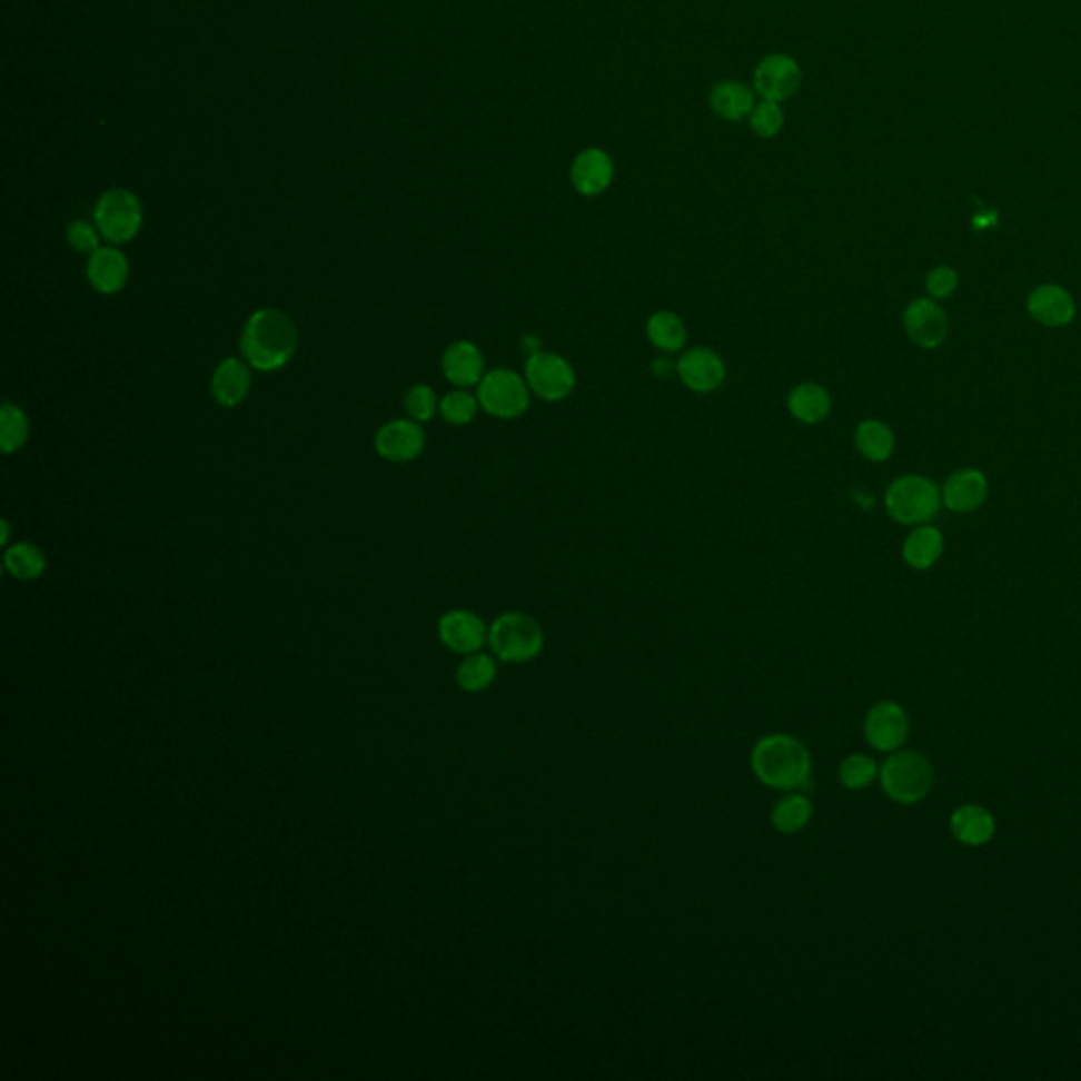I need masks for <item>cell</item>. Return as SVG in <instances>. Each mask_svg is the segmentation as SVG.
Wrapping results in <instances>:
<instances>
[{
  "instance_id": "cell-30",
  "label": "cell",
  "mask_w": 1081,
  "mask_h": 1081,
  "mask_svg": "<svg viewBox=\"0 0 1081 1081\" xmlns=\"http://www.w3.org/2000/svg\"><path fill=\"white\" fill-rule=\"evenodd\" d=\"M497 664L486 653H472L457 670V683L467 693H479L495 683Z\"/></svg>"
},
{
  "instance_id": "cell-17",
  "label": "cell",
  "mask_w": 1081,
  "mask_h": 1081,
  "mask_svg": "<svg viewBox=\"0 0 1081 1081\" xmlns=\"http://www.w3.org/2000/svg\"><path fill=\"white\" fill-rule=\"evenodd\" d=\"M484 355L472 340H455L442 355V373L457 389L478 387L484 370Z\"/></svg>"
},
{
  "instance_id": "cell-35",
  "label": "cell",
  "mask_w": 1081,
  "mask_h": 1081,
  "mask_svg": "<svg viewBox=\"0 0 1081 1081\" xmlns=\"http://www.w3.org/2000/svg\"><path fill=\"white\" fill-rule=\"evenodd\" d=\"M100 237L102 232L98 230L96 225L87 222V220H72L68 227H66V241L70 244V248L79 254H93L96 250H100Z\"/></svg>"
},
{
  "instance_id": "cell-16",
  "label": "cell",
  "mask_w": 1081,
  "mask_h": 1081,
  "mask_svg": "<svg viewBox=\"0 0 1081 1081\" xmlns=\"http://www.w3.org/2000/svg\"><path fill=\"white\" fill-rule=\"evenodd\" d=\"M1027 311L1045 328H1064L1075 317V300L1061 286L1045 284L1029 294Z\"/></svg>"
},
{
  "instance_id": "cell-3",
  "label": "cell",
  "mask_w": 1081,
  "mask_h": 1081,
  "mask_svg": "<svg viewBox=\"0 0 1081 1081\" xmlns=\"http://www.w3.org/2000/svg\"><path fill=\"white\" fill-rule=\"evenodd\" d=\"M488 645L505 664H526L535 659L545 645L539 622L526 613H503L488 627Z\"/></svg>"
},
{
  "instance_id": "cell-15",
  "label": "cell",
  "mask_w": 1081,
  "mask_h": 1081,
  "mask_svg": "<svg viewBox=\"0 0 1081 1081\" xmlns=\"http://www.w3.org/2000/svg\"><path fill=\"white\" fill-rule=\"evenodd\" d=\"M437 634L439 641L450 651L463 655L478 653L488 643V627L482 622V617L465 608L446 613L437 624Z\"/></svg>"
},
{
  "instance_id": "cell-14",
  "label": "cell",
  "mask_w": 1081,
  "mask_h": 1081,
  "mask_svg": "<svg viewBox=\"0 0 1081 1081\" xmlns=\"http://www.w3.org/2000/svg\"><path fill=\"white\" fill-rule=\"evenodd\" d=\"M904 330L921 349H938L949 336V319L934 298H916L904 311Z\"/></svg>"
},
{
  "instance_id": "cell-21",
  "label": "cell",
  "mask_w": 1081,
  "mask_h": 1081,
  "mask_svg": "<svg viewBox=\"0 0 1081 1081\" xmlns=\"http://www.w3.org/2000/svg\"><path fill=\"white\" fill-rule=\"evenodd\" d=\"M87 279L91 288L100 294H117L126 288L129 279V260L126 254L112 246H102L93 251L87 262Z\"/></svg>"
},
{
  "instance_id": "cell-25",
  "label": "cell",
  "mask_w": 1081,
  "mask_h": 1081,
  "mask_svg": "<svg viewBox=\"0 0 1081 1081\" xmlns=\"http://www.w3.org/2000/svg\"><path fill=\"white\" fill-rule=\"evenodd\" d=\"M646 338L648 343L662 351V354H681L685 349L686 333L685 321L678 313L657 311L646 319Z\"/></svg>"
},
{
  "instance_id": "cell-13",
  "label": "cell",
  "mask_w": 1081,
  "mask_h": 1081,
  "mask_svg": "<svg viewBox=\"0 0 1081 1081\" xmlns=\"http://www.w3.org/2000/svg\"><path fill=\"white\" fill-rule=\"evenodd\" d=\"M425 432L415 418H396L385 423L376 434V453L391 463L415 460L425 448Z\"/></svg>"
},
{
  "instance_id": "cell-8",
  "label": "cell",
  "mask_w": 1081,
  "mask_h": 1081,
  "mask_svg": "<svg viewBox=\"0 0 1081 1081\" xmlns=\"http://www.w3.org/2000/svg\"><path fill=\"white\" fill-rule=\"evenodd\" d=\"M524 378L533 396L549 404L564 401L566 397H571L577 385V375L571 361L552 351L528 355L524 364Z\"/></svg>"
},
{
  "instance_id": "cell-6",
  "label": "cell",
  "mask_w": 1081,
  "mask_h": 1081,
  "mask_svg": "<svg viewBox=\"0 0 1081 1081\" xmlns=\"http://www.w3.org/2000/svg\"><path fill=\"white\" fill-rule=\"evenodd\" d=\"M145 222V209L136 192L127 188H108L93 209V225L102 239L112 246L131 241Z\"/></svg>"
},
{
  "instance_id": "cell-11",
  "label": "cell",
  "mask_w": 1081,
  "mask_h": 1081,
  "mask_svg": "<svg viewBox=\"0 0 1081 1081\" xmlns=\"http://www.w3.org/2000/svg\"><path fill=\"white\" fill-rule=\"evenodd\" d=\"M911 733V721L906 710L895 702L874 704L864 718V737L879 752H895L902 748Z\"/></svg>"
},
{
  "instance_id": "cell-2",
  "label": "cell",
  "mask_w": 1081,
  "mask_h": 1081,
  "mask_svg": "<svg viewBox=\"0 0 1081 1081\" xmlns=\"http://www.w3.org/2000/svg\"><path fill=\"white\" fill-rule=\"evenodd\" d=\"M750 765L765 786L775 791H796L810 780L811 754L801 740L786 733H773L754 744Z\"/></svg>"
},
{
  "instance_id": "cell-31",
  "label": "cell",
  "mask_w": 1081,
  "mask_h": 1081,
  "mask_svg": "<svg viewBox=\"0 0 1081 1081\" xmlns=\"http://www.w3.org/2000/svg\"><path fill=\"white\" fill-rule=\"evenodd\" d=\"M750 131L761 140H773L786 126V115L780 102L758 100L748 117Z\"/></svg>"
},
{
  "instance_id": "cell-37",
  "label": "cell",
  "mask_w": 1081,
  "mask_h": 1081,
  "mask_svg": "<svg viewBox=\"0 0 1081 1081\" xmlns=\"http://www.w3.org/2000/svg\"><path fill=\"white\" fill-rule=\"evenodd\" d=\"M653 375L664 378V376L670 375V373H676V361H672L667 354H662L655 361H653Z\"/></svg>"
},
{
  "instance_id": "cell-32",
  "label": "cell",
  "mask_w": 1081,
  "mask_h": 1081,
  "mask_svg": "<svg viewBox=\"0 0 1081 1081\" xmlns=\"http://www.w3.org/2000/svg\"><path fill=\"white\" fill-rule=\"evenodd\" d=\"M879 775V767L866 754H852L839 767V780L847 791H864Z\"/></svg>"
},
{
  "instance_id": "cell-28",
  "label": "cell",
  "mask_w": 1081,
  "mask_h": 1081,
  "mask_svg": "<svg viewBox=\"0 0 1081 1081\" xmlns=\"http://www.w3.org/2000/svg\"><path fill=\"white\" fill-rule=\"evenodd\" d=\"M811 815H813V803L810 796L792 792L775 803V807L771 811V824L782 834H796L807 829Z\"/></svg>"
},
{
  "instance_id": "cell-19",
  "label": "cell",
  "mask_w": 1081,
  "mask_h": 1081,
  "mask_svg": "<svg viewBox=\"0 0 1081 1081\" xmlns=\"http://www.w3.org/2000/svg\"><path fill=\"white\" fill-rule=\"evenodd\" d=\"M251 366L244 357H225L211 376V394L214 399L225 406L235 408L246 397L250 396Z\"/></svg>"
},
{
  "instance_id": "cell-18",
  "label": "cell",
  "mask_w": 1081,
  "mask_h": 1081,
  "mask_svg": "<svg viewBox=\"0 0 1081 1081\" xmlns=\"http://www.w3.org/2000/svg\"><path fill=\"white\" fill-rule=\"evenodd\" d=\"M989 497L986 476L974 469H959L942 486V505L955 514H972Z\"/></svg>"
},
{
  "instance_id": "cell-26",
  "label": "cell",
  "mask_w": 1081,
  "mask_h": 1081,
  "mask_svg": "<svg viewBox=\"0 0 1081 1081\" xmlns=\"http://www.w3.org/2000/svg\"><path fill=\"white\" fill-rule=\"evenodd\" d=\"M853 444H855V450L866 460L883 463L894 455L895 436L887 423L876 420V418H866L855 427Z\"/></svg>"
},
{
  "instance_id": "cell-1",
  "label": "cell",
  "mask_w": 1081,
  "mask_h": 1081,
  "mask_svg": "<svg viewBox=\"0 0 1081 1081\" xmlns=\"http://www.w3.org/2000/svg\"><path fill=\"white\" fill-rule=\"evenodd\" d=\"M298 347V328L288 313L258 309L241 333V357L258 373H277L288 366Z\"/></svg>"
},
{
  "instance_id": "cell-33",
  "label": "cell",
  "mask_w": 1081,
  "mask_h": 1081,
  "mask_svg": "<svg viewBox=\"0 0 1081 1081\" xmlns=\"http://www.w3.org/2000/svg\"><path fill=\"white\" fill-rule=\"evenodd\" d=\"M478 396L465 389L450 391L439 399V415L450 425H469L478 416Z\"/></svg>"
},
{
  "instance_id": "cell-5",
  "label": "cell",
  "mask_w": 1081,
  "mask_h": 1081,
  "mask_svg": "<svg viewBox=\"0 0 1081 1081\" xmlns=\"http://www.w3.org/2000/svg\"><path fill=\"white\" fill-rule=\"evenodd\" d=\"M942 507V490L930 478L902 476L885 490V509L900 524H925L934 520Z\"/></svg>"
},
{
  "instance_id": "cell-38",
  "label": "cell",
  "mask_w": 1081,
  "mask_h": 1081,
  "mask_svg": "<svg viewBox=\"0 0 1081 1081\" xmlns=\"http://www.w3.org/2000/svg\"><path fill=\"white\" fill-rule=\"evenodd\" d=\"M0 528H2V533H0V545H2V547H9V535H11V528H9V522L7 520L0 522Z\"/></svg>"
},
{
  "instance_id": "cell-12",
  "label": "cell",
  "mask_w": 1081,
  "mask_h": 1081,
  "mask_svg": "<svg viewBox=\"0 0 1081 1081\" xmlns=\"http://www.w3.org/2000/svg\"><path fill=\"white\" fill-rule=\"evenodd\" d=\"M568 178L582 197H601L613 187L615 161L604 148L587 146L575 155Z\"/></svg>"
},
{
  "instance_id": "cell-23",
  "label": "cell",
  "mask_w": 1081,
  "mask_h": 1081,
  "mask_svg": "<svg viewBox=\"0 0 1081 1081\" xmlns=\"http://www.w3.org/2000/svg\"><path fill=\"white\" fill-rule=\"evenodd\" d=\"M998 831L993 813L980 805H961L951 815V832L959 843L980 847L986 845Z\"/></svg>"
},
{
  "instance_id": "cell-27",
  "label": "cell",
  "mask_w": 1081,
  "mask_h": 1081,
  "mask_svg": "<svg viewBox=\"0 0 1081 1081\" xmlns=\"http://www.w3.org/2000/svg\"><path fill=\"white\" fill-rule=\"evenodd\" d=\"M4 568L16 579L34 582L47 568V556L42 554L39 545L30 540H20L4 549Z\"/></svg>"
},
{
  "instance_id": "cell-34",
  "label": "cell",
  "mask_w": 1081,
  "mask_h": 1081,
  "mask_svg": "<svg viewBox=\"0 0 1081 1081\" xmlns=\"http://www.w3.org/2000/svg\"><path fill=\"white\" fill-rule=\"evenodd\" d=\"M404 406H406V413L410 415V418H415L418 423H427V420H432L437 415L439 399H437L434 387L418 383V385H413L406 391Z\"/></svg>"
},
{
  "instance_id": "cell-4",
  "label": "cell",
  "mask_w": 1081,
  "mask_h": 1081,
  "mask_svg": "<svg viewBox=\"0 0 1081 1081\" xmlns=\"http://www.w3.org/2000/svg\"><path fill=\"white\" fill-rule=\"evenodd\" d=\"M883 792L902 805L923 801L934 786V770L930 761L916 752H897L879 771Z\"/></svg>"
},
{
  "instance_id": "cell-24",
  "label": "cell",
  "mask_w": 1081,
  "mask_h": 1081,
  "mask_svg": "<svg viewBox=\"0 0 1081 1081\" xmlns=\"http://www.w3.org/2000/svg\"><path fill=\"white\" fill-rule=\"evenodd\" d=\"M944 552V537L936 526L919 524L902 545V558L915 571H930Z\"/></svg>"
},
{
  "instance_id": "cell-29",
  "label": "cell",
  "mask_w": 1081,
  "mask_h": 1081,
  "mask_svg": "<svg viewBox=\"0 0 1081 1081\" xmlns=\"http://www.w3.org/2000/svg\"><path fill=\"white\" fill-rule=\"evenodd\" d=\"M30 437V418L9 399L0 408V448L4 455L18 453Z\"/></svg>"
},
{
  "instance_id": "cell-20",
  "label": "cell",
  "mask_w": 1081,
  "mask_h": 1081,
  "mask_svg": "<svg viewBox=\"0 0 1081 1081\" xmlns=\"http://www.w3.org/2000/svg\"><path fill=\"white\" fill-rule=\"evenodd\" d=\"M707 102H710V110L718 119L727 123H740V121H748L750 112L754 110L758 100L752 85L725 79L712 87Z\"/></svg>"
},
{
  "instance_id": "cell-36",
  "label": "cell",
  "mask_w": 1081,
  "mask_h": 1081,
  "mask_svg": "<svg viewBox=\"0 0 1081 1081\" xmlns=\"http://www.w3.org/2000/svg\"><path fill=\"white\" fill-rule=\"evenodd\" d=\"M925 288L934 300L951 298L959 288V275L951 267H936V269L930 270V275L925 279Z\"/></svg>"
},
{
  "instance_id": "cell-9",
  "label": "cell",
  "mask_w": 1081,
  "mask_h": 1081,
  "mask_svg": "<svg viewBox=\"0 0 1081 1081\" xmlns=\"http://www.w3.org/2000/svg\"><path fill=\"white\" fill-rule=\"evenodd\" d=\"M803 85V68L789 53H770L756 63L752 87L761 100L786 102Z\"/></svg>"
},
{
  "instance_id": "cell-7",
  "label": "cell",
  "mask_w": 1081,
  "mask_h": 1081,
  "mask_svg": "<svg viewBox=\"0 0 1081 1081\" xmlns=\"http://www.w3.org/2000/svg\"><path fill=\"white\" fill-rule=\"evenodd\" d=\"M479 408L500 420H514L528 413L533 391L524 376L509 368H495L482 376L478 385Z\"/></svg>"
},
{
  "instance_id": "cell-22",
  "label": "cell",
  "mask_w": 1081,
  "mask_h": 1081,
  "mask_svg": "<svg viewBox=\"0 0 1081 1081\" xmlns=\"http://www.w3.org/2000/svg\"><path fill=\"white\" fill-rule=\"evenodd\" d=\"M786 406L794 420L803 425H817L831 415L832 397L826 387L807 380L792 387Z\"/></svg>"
},
{
  "instance_id": "cell-10",
  "label": "cell",
  "mask_w": 1081,
  "mask_h": 1081,
  "mask_svg": "<svg viewBox=\"0 0 1081 1081\" xmlns=\"http://www.w3.org/2000/svg\"><path fill=\"white\" fill-rule=\"evenodd\" d=\"M676 375L688 391L712 394L725 383L727 366L725 359L714 349L691 347L676 359Z\"/></svg>"
}]
</instances>
